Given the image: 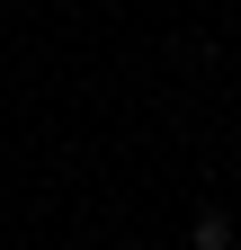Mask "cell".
Here are the masks:
<instances>
[{
  "instance_id": "1",
  "label": "cell",
  "mask_w": 241,
  "mask_h": 250,
  "mask_svg": "<svg viewBox=\"0 0 241 250\" xmlns=\"http://www.w3.org/2000/svg\"><path fill=\"white\" fill-rule=\"evenodd\" d=\"M188 250H232V214H215V206H205L197 224H188Z\"/></svg>"
}]
</instances>
